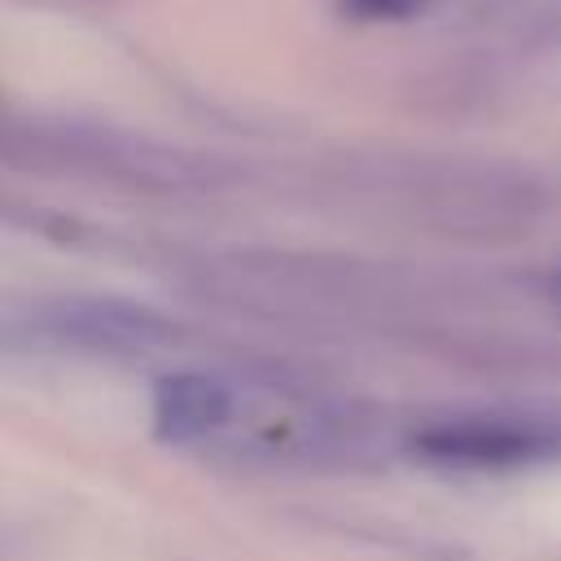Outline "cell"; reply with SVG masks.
Segmentation results:
<instances>
[{"mask_svg":"<svg viewBox=\"0 0 561 561\" xmlns=\"http://www.w3.org/2000/svg\"><path fill=\"white\" fill-rule=\"evenodd\" d=\"M557 289H561V276H557Z\"/></svg>","mask_w":561,"mask_h":561,"instance_id":"cell-4","label":"cell"},{"mask_svg":"<svg viewBox=\"0 0 561 561\" xmlns=\"http://www.w3.org/2000/svg\"><path fill=\"white\" fill-rule=\"evenodd\" d=\"M228 416V394L202 373H175L153 386V434L162 443H193Z\"/></svg>","mask_w":561,"mask_h":561,"instance_id":"cell-2","label":"cell"},{"mask_svg":"<svg viewBox=\"0 0 561 561\" xmlns=\"http://www.w3.org/2000/svg\"><path fill=\"white\" fill-rule=\"evenodd\" d=\"M430 0H342V13L359 18V22H399L421 13Z\"/></svg>","mask_w":561,"mask_h":561,"instance_id":"cell-3","label":"cell"},{"mask_svg":"<svg viewBox=\"0 0 561 561\" xmlns=\"http://www.w3.org/2000/svg\"><path fill=\"white\" fill-rule=\"evenodd\" d=\"M412 451L430 465L447 469H517L561 456V425H530V421H447L430 425L412 438Z\"/></svg>","mask_w":561,"mask_h":561,"instance_id":"cell-1","label":"cell"}]
</instances>
